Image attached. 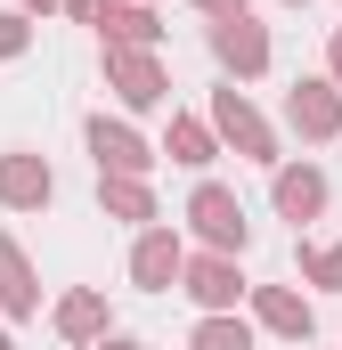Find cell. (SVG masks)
Listing matches in <instances>:
<instances>
[{"mask_svg": "<svg viewBox=\"0 0 342 350\" xmlns=\"http://www.w3.org/2000/svg\"><path fill=\"white\" fill-rule=\"evenodd\" d=\"M0 350H8V342H0Z\"/></svg>", "mask_w": 342, "mask_h": 350, "instance_id": "obj_18", "label": "cell"}, {"mask_svg": "<svg viewBox=\"0 0 342 350\" xmlns=\"http://www.w3.org/2000/svg\"><path fill=\"white\" fill-rule=\"evenodd\" d=\"M269 318H277L285 334H310V310H302V301H269Z\"/></svg>", "mask_w": 342, "mask_h": 350, "instance_id": "obj_13", "label": "cell"}, {"mask_svg": "<svg viewBox=\"0 0 342 350\" xmlns=\"http://www.w3.org/2000/svg\"><path fill=\"white\" fill-rule=\"evenodd\" d=\"M171 269H179V253H171V237H147V245H139V285H163Z\"/></svg>", "mask_w": 342, "mask_h": 350, "instance_id": "obj_8", "label": "cell"}, {"mask_svg": "<svg viewBox=\"0 0 342 350\" xmlns=\"http://www.w3.org/2000/svg\"><path fill=\"white\" fill-rule=\"evenodd\" d=\"M293 122H302V131H326V122H334L326 90H293Z\"/></svg>", "mask_w": 342, "mask_h": 350, "instance_id": "obj_9", "label": "cell"}, {"mask_svg": "<svg viewBox=\"0 0 342 350\" xmlns=\"http://www.w3.org/2000/svg\"><path fill=\"white\" fill-rule=\"evenodd\" d=\"M196 220H204V237H212V245H245V212H237V196L204 187V196H196Z\"/></svg>", "mask_w": 342, "mask_h": 350, "instance_id": "obj_1", "label": "cell"}, {"mask_svg": "<svg viewBox=\"0 0 342 350\" xmlns=\"http://www.w3.org/2000/svg\"><path fill=\"white\" fill-rule=\"evenodd\" d=\"M90 147H98V163H106V172H139V163H147V155H139V139H131V131H106V122L90 131Z\"/></svg>", "mask_w": 342, "mask_h": 350, "instance_id": "obj_2", "label": "cell"}, {"mask_svg": "<svg viewBox=\"0 0 342 350\" xmlns=\"http://www.w3.org/2000/svg\"><path fill=\"white\" fill-rule=\"evenodd\" d=\"M318 277H326V285H342V253H318Z\"/></svg>", "mask_w": 342, "mask_h": 350, "instance_id": "obj_14", "label": "cell"}, {"mask_svg": "<svg viewBox=\"0 0 342 350\" xmlns=\"http://www.w3.org/2000/svg\"><path fill=\"white\" fill-rule=\"evenodd\" d=\"M220 122H228V131H237V139H245L253 155H269V139H261V122H253V114H245V106H237V98L220 106Z\"/></svg>", "mask_w": 342, "mask_h": 350, "instance_id": "obj_11", "label": "cell"}, {"mask_svg": "<svg viewBox=\"0 0 342 350\" xmlns=\"http://www.w3.org/2000/svg\"><path fill=\"white\" fill-rule=\"evenodd\" d=\"M318 196H326L318 172H285V179H277V204H285V212H318Z\"/></svg>", "mask_w": 342, "mask_h": 350, "instance_id": "obj_6", "label": "cell"}, {"mask_svg": "<svg viewBox=\"0 0 342 350\" xmlns=\"http://www.w3.org/2000/svg\"><path fill=\"white\" fill-rule=\"evenodd\" d=\"M114 82H122V98H139V106H147V98H155V66H147V57H114Z\"/></svg>", "mask_w": 342, "mask_h": 350, "instance_id": "obj_7", "label": "cell"}, {"mask_svg": "<svg viewBox=\"0 0 342 350\" xmlns=\"http://www.w3.org/2000/svg\"><path fill=\"white\" fill-rule=\"evenodd\" d=\"M114 350H131V342H114Z\"/></svg>", "mask_w": 342, "mask_h": 350, "instance_id": "obj_17", "label": "cell"}, {"mask_svg": "<svg viewBox=\"0 0 342 350\" xmlns=\"http://www.w3.org/2000/svg\"><path fill=\"white\" fill-rule=\"evenodd\" d=\"M0 196H16V204H41V196H49V172H33V163H0Z\"/></svg>", "mask_w": 342, "mask_h": 350, "instance_id": "obj_4", "label": "cell"}, {"mask_svg": "<svg viewBox=\"0 0 342 350\" xmlns=\"http://www.w3.org/2000/svg\"><path fill=\"white\" fill-rule=\"evenodd\" d=\"M196 293H204V301H228V293H237L228 261H196Z\"/></svg>", "mask_w": 342, "mask_h": 350, "instance_id": "obj_10", "label": "cell"}, {"mask_svg": "<svg viewBox=\"0 0 342 350\" xmlns=\"http://www.w3.org/2000/svg\"><path fill=\"white\" fill-rule=\"evenodd\" d=\"M220 57H228V66H261V57H269V41H261L253 25H237V16H228V25H220Z\"/></svg>", "mask_w": 342, "mask_h": 350, "instance_id": "obj_3", "label": "cell"}, {"mask_svg": "<svg viewBox=\"0 0 342 350\" xmlns=\"http://www.w3.org/2000/svg\"><path fill=\"white\" fill-rule=\"evenodd\" d=\"M212 8H245V0H212Z\"/></svg>", "mask_w": 342, "mask_h": 350, "instance_id": "obj_15", "label": "cell"}, {"mask_svg": "<svg viewBox=\"0 0 342 350\" xmlns=\"http://www.w3.org/2000/svg\"><path fill=\"white\" fill-rule=\"evenodd\" d=\"M334 66H342V41H334Z\"/></svg>", "mask_w": 342, "mask_h": 350, "instance_id": "obj_16", "label": "cell"}, {"mask_svg": "<svg viewBox=\"0 0 342 350\" xmlns=\"http://www.w3.org/2000/svg\"><path fill=\"white\" fill-rule=\"evenodd\" d=\"M0 301H8V310H33V285H25V261H16V245H0Z\"/></svg>", "mask_w": 342, "mask_h": 350, "instance_id": "obj_5", "label": "cell"}, {"mask_svg": "<svg viewBox=\"0 0 342 350\" xmlns=\"http://www.w3.org/2000/svg\"><path fill=\"white\" fill-rule=\"evenodd\" d=\"M196 350H245V326H204Z\"/></svg>", "mask_w": 342, "mask_h": 350, "instance_id": "obj_12", "label": "cell"}]
</instances>
